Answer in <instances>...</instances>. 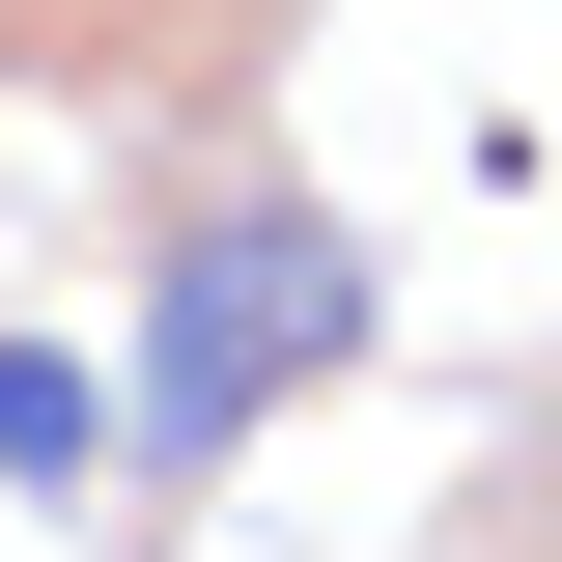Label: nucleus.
Wrapping results in <instances>:
<instances>
[{"mask_svg": "<svg viewBox=\"0 0 562 562\" xmlns=\"http://www.w3.org/2000/svg\"><path fill=\"white\" fill-rule=\"evenodd\" d=\"M0 479H57V506H85V366H29V338H0Z\"/></svg>", "mask_w": 562, "mask_h": 562, "instance_id": "2", "label": "nucleus"}, {"mask_svg": "<svg viewBox=\"0 0 562 562\" xmlns=\"http://www.w3.org/2000/svg\"><path fill=\"white\" fill-rule=\"evenodd\" d=\"M310 366H366V254H338V198H225L198 254H169V310H140V450L198 479V450H254Z\"/></svg>", "mask_w": 562, "mask_h": 562, "instance_id": "1", "label": "nucleus"}]
</instances>
